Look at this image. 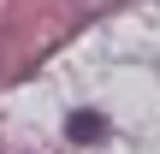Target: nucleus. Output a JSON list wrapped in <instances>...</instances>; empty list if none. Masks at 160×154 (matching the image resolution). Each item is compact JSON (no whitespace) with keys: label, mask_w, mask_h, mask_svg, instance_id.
Instances as JSON below:
<instances>
[{"label":"nucleus","mask_w":160,"mask_h":154,"mask_svg":"<svg viewBox=\"0 0 160 154\" xmlns=\"http://www.w3.org/2000/svg\"><path fill=\"white\" fill-rule=\"evenodd\" d=\"M65 131H71V142H101V137H107V119H101V113H71Z\"/></svg>","instance_id":"1"}]
</instances>
